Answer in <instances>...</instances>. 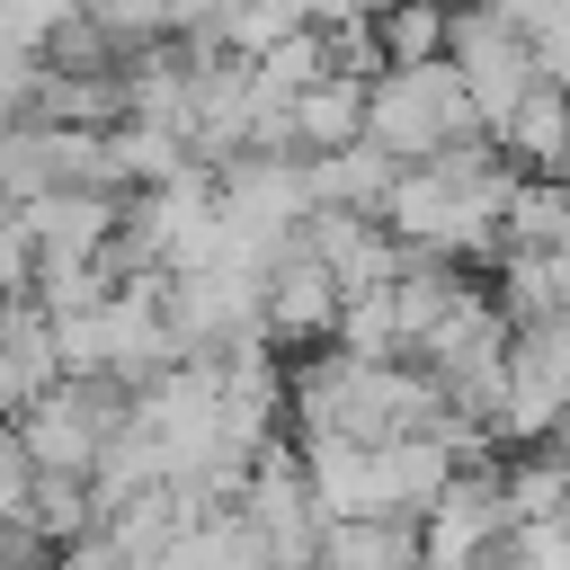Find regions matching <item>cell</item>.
<instances>
[{
  "label": "cell",
  "instance_id": "1",
  "mask_svg": "<svg viewBox=\"0 0 570 570\" xmlns=\"http://www.w3.org/2000/svg\"><path fill=\"white\" fill-rule=\"evenodd\" d=\"M365 134H374L392 160H436L445 142L490 134V125H481L454 53H428V62H383V71L365 80Z\"/></svg>",
  "mask_w": 570,
  "mask_h": 570
},
{
  "label": "cell",
  "instance_id": "2",
  "mask_svg": "<svg viewBox=\"0 0 570 570\" xmlns=\"http://www.w3.org/2000/svg\"><path fill=\"white\" fill-rule=\"evenodd\" d=\"M160 303H169L187 356H223V347H240V338L267 330V276L223 267V258H205V267H169V276H160Z\"/></svg>",
  "mask_w": 570,
  "mask_h": 570
},
{
  "label": "cell",
  "instance_id": "3",
  "mask_svg": "<svg viewBox=\"0 0 570 570\" xmlns=\"http://www.w3.org/2000/svg\"><path fill=\"white\" fill-rule=\"evenodd\" d=\"M454 71H463V89H472V107H481V125L499 134L508 116H517V98L543 80V62H534V36L525 27H508L490 0H454Z\"/></svg>",
  "mask_w": 570,
  "mask_h": 570
},
{
  "label": "cell",
  "instance_id": "4",
  "mask_svg": "<svg viewBox=\"0 0 570 570\" xmlns=\"http://www.w3.org/2000/svg\"><path fill=\"white\" fill-rule=\"evenodd\" d=\"M240 517L276 543V570H303V561H321V490H312V472H303V445L294 436H276L258 463H249V490H240Z\"/></svg>",
  "mask_w": 570,
  "mask_h": 570
},
{
  "label": "cell",
  "instance_id": "5",
  "mask_svg": "<svg viewBox=\"0 0 570 570\" xmlns=\"http://www.w3.org/2000/svg\"><path fill=\"white\" fill-rule=\"evenodd\" d=\"M18 223L36 240V267H53V258H107L116 232H125V196L116 187H45V196H18Z\"/></svg>",
  "mask_w": 570,
  "mask_h": 570
},
{
  "label": "cell",
  "instance_id": "6",
  "mask_svg": "<svg viewBox=\"0 0 570 570\" xmlns=\"http://www.w3.org/2000/svg\"><path fill=\"white\" fill-rule=\"evenodd\" d=\"M338 276L321 267V249L312 240H285L276 249V267H267V338L276 347H321V338H338Z\"/></svg>",
  "mask_w": 570,
  "mask_h": 570
},
{
  "label": "cell",
  "instance_id": "7",
  "mask_svg": "<svg viewBox=\"0 0 570 570\" xmlns=\"http://www.w3.org/2000/svg\"><path fill=\"white\" fill-rule=\"evenodd\" d=\"M53 374H62V356H53V312H45L36 294H9V303H0V419H18Z\"/></svg>",
  "mask_w": 570,
  "mask_h": 570
},
{
  "label": "cell",
  "instance_id": "8",
  "mask_svg": "<svg viewBox=\"0 0 570 570\" xmlns=\"http://www.w3.org/2000/svg\"><path fill=\"white\" fill-rule=\"evenodd\" d=\"M160 561H169V570H276V543H267L240 508H214V517L178 525Z\"/></svg>",
  "mask_w": 570,
  "mask_h": 570
},
{
  "label": "cell",
  "instance_id": "9",
  "mask_svg": "<svg viewBox=\"0 0 570 570\" xmlns=\"http://www.w3.org/2000/svg\"><path fill=\"white\" fill-rule=\"evenodd\" d=\"M294 151H338L365 134V71H321L312 89H294Z\"/></svg>",
  "mask_w": 570,
  "mask_h": 570
},
{
  "label": "cell",
  "instance_id": "10",
  "mask_svg": "<svg viewBox=\"0 0 570 570\" xmlns=\"http://www.w3.org/2000/svg\"><path fill=\"white\" fill-rule=\"evenodd\" d=\"M321 561L330 570H419V517H330Z\"/></svg>",
  "mask_w": 570,
  "mask_h": 570
},
{
  "label": "cell",
  "instance_id": "11",
  "mask_svg": "<svg viewBox=\"0 0 570 570\" xmlns=\"http://www.w3.org/2000/svg\"><path fill=\"white\" fill-rule=\"evenodd\" d=\"M392 178H401V160H392L374 134H356V142H338V151H312V196H321V205H365V214H383Z\"/></svg>",
  "mask_w": 570,
  "mask_h": 570
},
{
  "label": "cell",
  "instance_id": "12",
  "mask_svg": "<svg viewBox=\"0 0 570 570\" xmlns=\"http://www.w3.org/2000/svg\"><path fill=\"white\" fill-rule=\"evenodd\" d=\"M508 249H570V178L561 169H517L508 214H499Z\"/></svg>",
  "mask_w": 570,
  "mask_h": 570
},
{
  "label": "cell",
  "instance_id": "13",
  "mask_svg": "<svg viewBox=\"0 0 570 570\" xmlns=\"http://www.w3.org/2000/svg\"><path fill=\"white\" fill-rule=\"evenodd\" d=\"M499 142H508L517 169H552L561 142H570V89H561V80H534V89L517 98V116L499 125Z\"/></svg>",
  "mask_w": 570,
  "mask_h": 570
},
{
  "label": "cell",
  "instance_id": "14",
  "mask_svg": "<svg viewBox=\"0 0 570 570\" xmlns=\"http://www.w3.org/2000/svg\"><path fill=\"white\" fill-rule=\"evenodd\" d=\"M499 472H508V525L570 517V445H517Z\"/></svg>",
  "mask_w": 570,
  "mask_h": 570
},
{
  "label": "cell",
  "instance_id": "15",
  "mask_svg": "<svg viewBox=\"0 0 570 570\" xmlns=\"http://www.w3.org/2000/svg\"><path fill=\"white\" fill-rule=\"evenodd\" d=\"M18 525H27L36 543H71V534H89V525H98V490H89V472H36Z\"/></svg>",
  "mask_w": 570,
  "mask_h": 570
},
{
  "label": "cell",
  "instance_id": "16",
  "mask_svg": "<svg viewBox=\"0 0 570 570\" xmlns=\"http://www.w3.org/2000/svg\"><path fill=\"white\" fill-rule=\"evenodd\" d=\"M374 36H383V62H428L454 45V0H392Z\"/></svg>",
  "mask_w": 570,
  "mask_h": 570
},
{
  "label": "cell",
  "instance_id": "17",
  "mask_svg": "<svg viewBox=\"0 0 570 570\" xmlns=\"http://www.w3.org/2000/svg\"><path fill=\"white\" fill-rule=\"evenodd\" d=\"M89 0H0V45H27V53H45L71 18H80Z\"/></svg>",
  "mask_w": 570,
  "mask_h": 570
},
{
  "label": "cell",
  "instance_id": "18",
  "mask_svg": "<svg viewBox=\"0 0 570 570\" xmlns=\"http://www.w3.org/2000/svg\"><path fill=\"white\" fill-rule=\"evenodd\" d=\"M53 356H62V374H107V303L62 312L53 321Z\"/></svg>",
  "mask_w": 570,
  "mask_h": 570
},
{
  "label": "cell",
  "instance_id": "19",
  "mask_svg": "<svg viewBox=\"0 0 570 570\" xmlns=\"http://www.w3.org/2000/svg\"><path fill=\"white\" fill-rule=\"evenodd\" d=\"M89 18L134 53V45H160L169 36V0H89Z\"/></svg>",
  "mask_w": 570,
  "mask_h": 570
},
{
  "label": "cell",
  "instance_id": "20",
  "mask_svg": "<svg viewBox=\"0 0 570 570\" xmlns=\"http://www.w3.org/2000/svg\"><path fill=\"white\" fill-rule=\"evenodd\" d=\"M508 543L525 570H570V517H525V525H508Z\"/></svg>",
  "mask_w": 570,
  "mask_h": 570
},
{
  "label": "cell",
  "instance_id": "21",
  "mask_svg": "<svg viewBox=\"0 0 570 570\" xmlns=\"http://www.w3.org/2000/svg\"><path fill=\"white\" fill-rule=\"evenodd\" d=\"M45 570H134V552L116 543V525H89V534L53 543V561H45Z\"/></svg>",
  "mask_w": 570,
  "mask_h": 570
},
{
  "label": "cell",
  "instance_id": "22",
  "mask_svg": "<svg viewBox=\"0 0 570 570\" xmlns=\"http://www.w3.org/2000/svg\"><path fill=\"white\" fill-rule=\"evenodd\" d=\"M534 62H543V80L570 89V9H561L552 27H534Z\"/></svg>",
  "mask_w": 570,
  "mask_h": 570
},
{
  "label": "cell",
  "instance_id": "23",
  "mask_svg": "<svg viewBox=\"0 0 570 570\" xmlns=\"http://www.w3.org/2000/svg\"><path fill=\"white\" fill-rule=\"evenodd\" d=\"M490 9H499L508 27H525V36H534V27H552V18L570 9V0H490Z\"/></svg>",
  "mask_w": 570,
  "mask_h": 570
},
{
  "label": "cell",
  "instance_id": "24",
  "mask_svg": "<svg viewBox=\"0 0 570 570\" xmlns=\"http://www.w3.org/2000/svg\"><path fill=\"white\" fill-rule=\"evenodd\" d=\"M472 570H525V561H517V543H490V552H481Z\"/></svg>",
  "mask_w": 570,
  "mask_h": 570
}]
</instances>
